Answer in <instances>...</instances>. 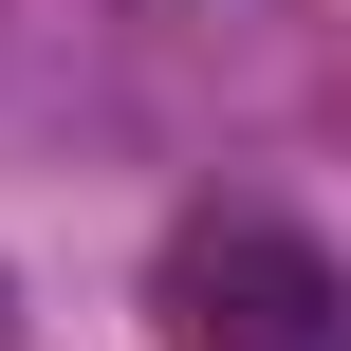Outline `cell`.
I'll return each mask as SVG.
<instances>
[{
    "label": "cell",
    "mask_w": 351,
    "mask_h": 351,
    "mask_svg": "<svg viewBox=\"0 0 351 351\" xmlns=\"http://www.w3.org/2000/svg\"><path fill=\"white\" fill-rule=\"evenodd\" d=\"M167 315H185V351H351V278L296 222H185Z\"/></svg>",
    "instance_id": "1"
},
{
    "label": "cell",
    "mask_w": 351,
    "mask_h": 351,
    "mask_svg": "<svg viewBox=\"0 0 351 351\" xmlns=\"http://www.w3.org/2000/svg\"><path fill=\"white\" fill-rule=\"evenodd\" d=\"M0 351H19V296H0Z\"/></svg>",
    "instance_id": "2"
}]
</instances>
